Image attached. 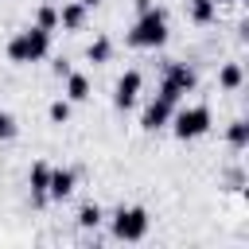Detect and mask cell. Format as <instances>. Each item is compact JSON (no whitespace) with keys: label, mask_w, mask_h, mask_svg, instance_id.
Instances as JSON below:
<instances>
[{"label":"cell","mask_w":249,"mask_h":249,"mask_svg":"<svg viewBox=\"0 0 249 249\" xmlns=\"http://www.w3.org/2000/svg\"><path fill=\"white\" fill-rule=\"evenodd\" d=\"M86 58H89V62H109V58H113V43H109V35H97V39L86 47Z\"/></svg>","instance_id":"obj_13"},{"label":"cell","mask_w":249,"mask_h":249,"mask_svg":"<svg viewBox=\"0 0 249 249\" xmlns=\"http://www.w3.org/2000/svg\"><path fill=\"white\" fill-rule=\"evenodd\" d=\"M163 39H167V16L152 4L136 16V23L128 31V47H160Z\"/></svg>","instance_id":"obj_2"},{"label":"cell","mask_w":249,"mask_h":249,"mask_svg":"<svg viewBox=\"0 0 249 249\" xmlns=\"http://www.w3.org/2000/svg\"><path fill=\"white\" fill-rule=\"evenodd\" d=\"M47 179H51V163L47 160H35L31 171H27V187H31V198L35 202H47Z\"/></svg>","instance_id":"obj_9"},{"label":"cell","mask_w":249,"mask_h":249,"mask_svg":"<svg viewBox=\"0 0 249 249\" xmlns=\"http://www.w3.org/2000/svg\"><path fill=\"white\" fill-rule=\"evenodd\" d=\"M74 183H78V175H74L70 167H51V179H47V202H62V198H70V195H74Z\"/></svg>","instance_id":"obj_7"},{"label":"cell","mask_w":249,"mask_h":249,"mask_svg":"<svg viewBox=\"0 0 249 249\" xmlns=\"http://www.w3.org/2000/svg\"><path fill=\"white\" fill-rule=\"evenodd\" d=\"M140 86H144L140 70H124V74L117 78V89H113V105H117L121 113H128V109L136 105V97H140Z\"/></svg>","instance_id":"obj_6"},{"label":"cell","mask_w":249,"mask_h":249,"mask_svg":"<svg viewBox=\"0 0 249 249\" xmlns=\"http://www.w3.org/2000/svg\"><path fill=\"white\" fill-rule=\"evenodd\" d=\"M101 218H105V210H101L97 202H86V206L78 210V226H82V230H97Z\"/></svg>","instance_id":"obj_15"},{"label":"cell","mask_w":249,"mask_h":249,"mask_svg":"<svg viewBox=\"0 0 249 249\" xmlns=\"http://www.w3.org/2000/svg\"><path fill=\"white\" fill-rule=\"evenodd\" d=\"M66 101H89V78L70 70L66 74Z\"/></svg>","instance_id":"obj_11"},{"label":"cell","mask_w":249,"mask_h":249,"mask_svg":"<svg viewBox=\"0 0 249 249\" xmlns=\"http://www.w3.org/2000/svg\"><path fill=\"white\" fill-rule=\"evenodd\" d=\"M187 4H191V19L195 23H214V16H218L214 0H187Z\"/></svg>","instance_id":"obj_14"},{"label":"cell","mask_w":249,"mask_h":249,"mask_svg":"<svg viewBox=\"0 0 249 249\" xmlns=\"http://www.w3.org/2000/svg\"><path fill=\"white\" fill-rule=\"evenodd\" d=\"M144 8H152V0H136V12H144Z\"/></svg>","instance_id":"obj_21"},{"label":"cell","mask_w":249,"mask_h":249,"mask_svg":"<svg viewBox=\"0 0 249 249\" xmlns=\"http://www.w3.org/2000/svg\"><path fill=\"white\" fill-rule=\"evenodd\" d=\"M47 51H51V31H43V27H23L8 39L12 62H39V58H47Z\"/></svg>","instance_id":"obj_1"},{"label":"cell","mask_w":249,"mask_h":249,"mask_svg":"<svg viewBox=\"0 0 249 249\" xmlns=\"http://www.w3.org/2000/svg\"><path fill=\"white\" fill-rule=\"evenodd\" d=\"M226 136H230V144H233V148H245V144H249V124H245V121L237 117V121H230Z\"/></svg>","instance_id":"obj_17"},{"label":"cell","mask_w":249,"mask_h":249,"mask_svg":"<svg viewBox=\"0 0 249 249\" xmlns=\"http://www.w3.org/2000/svg\"><path fill=\"white\" fill-rule=\"evenodd\" d=\"M35 27L54 31V27H58V8H54V4H39V12H35Z\"/></svg>","instance_id":"obj_16"},{"label":"cell","mask_w":249,"mask_h":249,"mask_svg":"<svg viewBox=\"0 0 249 249\" xmlns=\"http://www.w3.org/2000/svg\"><path fill=\"white\" fill-rule=\"evenodd\" d=\"M51 70H54V74H58V78H66V74H70V70H74V66H70V62H66V58H54V62H51Z\"/></svg>","instance_id":"obj_20"},{"label":"cell","mask_w":249,"mask_h":249,"mask_svg":"<svg viewBox=\"0 0 249 249\" xmlns=\"http://www.w3.org/2000/svg\"><path fill=\"white\" fill-rule=\"evenodd\" d=\"M171 117H175V136L179 140H198L202 132H210V109L206 105H191V109H179Z\"/></svg>","instance_id":"obj_5"},{"label":"cell","mask_w":249,"mask_h":249,"mask_svg":"<svg viewBox=\"0 0 249 249\" xmlns=\"http://www.w3.org/2000/svg\"><path fill=\"white\" fill-rule=\"evenodd\" d=\"M58 23L66 27V31H82V23H86V8L74 0V4H62L58 8Z\"/></svg>","instance_id":"obj_10"},{"label":"cell","mask_w":249,"mask_h":249,"mask_svg":"<svg viewBox=\"0 0 249 249\" xmlns=\"http://www.w3.org/2000/svg\"><path fill=\"white\" fill-rule=\"evenodd\" d=\"M12 136H16V117L0 109V140H12Z\"/></svg>","instance_id":"obj_19"},{"label":"cell","mask_w":249,"mask_h":249,"mask_svg":"<svg viewBox=\"0 0 249 249\" xmlns=\"http://www.w3.org/2000/svg\"><path fill=\"white\" fill-rule=\"evenodd\" d=\"M47 117H51L54 124H66V121H70V101H62V97H58V101H51Z\"/></svg>","instance_id":"obj_18"},{"label":"cell","mask_w":249,"mask_h":249,"mask_svg":"<svg viewBox=\"0 0 249 249\" xmlns=\"http://www.w3.org/2000/svg\"><path fill=\"white\" fill-rule=\"evenodd\" d=\"M191 89H195V70H191L187 62H163L160 97H163V101H171V105H179V97H183V93H191Z\"/></svg>","instance_id":"obj_3"},{"label":"cell","mask_w":249,"mask_h":249,"mask_svg":"<svg viewBox=\"0 0 249 249\" xmlns=\"http://www.w3.org/2000/svg\"><path fill=\"white\" fill-rule=\"evenodd\" d=\"M148 210L144 206H121L117 214H113V237L117 241H140L144 233H148Z\"/></svg>","instance_id":"obj_4"},{"label":"cell","mask_w":249,"mask_h":249,"mask_svg":"<svg viewBox=\"0 0 249 249\" xmlns=\"http://www.w3.org/2000/svg\"><path fill=\"white\" fill-rule=\"evenodd\" d=\"M78 4H82V8H97L101 0H78Z\"/></svg>","instance_id":"obj_22"},{"label":"cell","mask_w":249,"mask_h":249,"mask_svg":"<svg viewBox=\"0 0 249 249\" xmlns=\"http://www.w3.org/2000/svg\"><path fill=\"white\" fill-rule=\"evenodd\" d=\"M171 113H175V105H171V101H163V97L156 93V101H148V109H144V117H140V128L156 132V128H163V124L171 121Z\"/></svg>","instance_id":"obj_8"},{"label":"cell","mask_w":249,"mask_h":249,"mask_svg":"<svg viewBox=\"0 0 249 249\" xmlns=\"http://www.w3.org/2000/svg\"><path fill=\"white\" fill-rule=\"evenodd\" d=\"M241 82H245V70H241V62H226L222 70H218V86L222 89H241Z\"/></svg>","instance_id":"obj_12"}]
</instances>
